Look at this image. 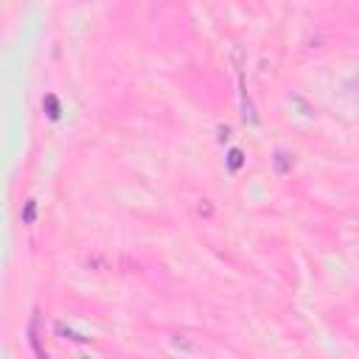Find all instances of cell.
Wrapping results in <instances>:
<instances>
[{
  "mask_svg": "<svg viewBox=\"0 0 359 359\" xmlns=\"http://www.w3.org/2000/svg\"><path fill=\"white\" fill-rule=\"evenodd\" d=\"M227 165H230V171H236V168L241 165V151H238V149H233V151L227 154Z\"/></svg>",
  "mask_w": 359,
  "mask_h": 359,
  "instance_id": "3",
  "label": "cell"
},
{
  "mask_svg": "<svg viewBox=\"0 0 359 359\" xmlns=\"http://www.w3.org/2000/svg\"><path fill=\"white\" fill-rule=\"evenodd\" d=\"M34 216H36V202H34V199H28V202H25V210H22V222H25V224H31V222H34Z\"/></svg>",
  "mask_w": 359,
  "mask_h": 359,
  "instance_id": "2",
  "label": "cell"
},
{
  "mask_svg": "<svg viewBox=\"0 0 359 359\" xmlns=\"http://www.w3.org/2000/svg\"><path fill=\"white\" fill-rule=\"evenodd\" d=\"M45 109H48V118H59V101H56V95H45Z\"/></svg>",
  "mask_w": 359,
  "mask_h": 359,
  "instance_id": "1",
  "label": "cell"
}]
</instances>
